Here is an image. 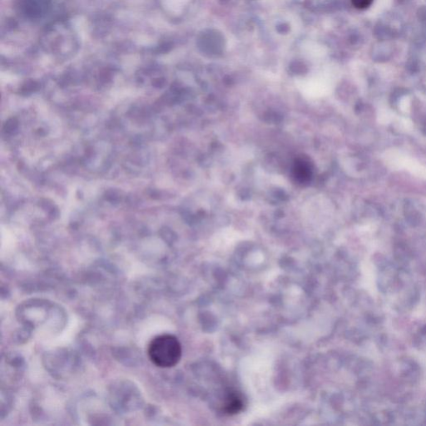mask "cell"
I'll return each instance as SVG.
<instances>
[{
	"label": "cell",
	"instance_id": "1",
	"mask_svg": "<svg viewBox=\"0 0 426 426\" xmlns=\"http://www.w3.org/2000/svg\"><path fill=\"white\" fill-rule=\"evenodd\" d=\"M181 345L178 339L169 334L156 336L148 345V357L159 368L175 367L181 359Z\"/></svg>",
	"mask_w": 426,
	"mask_h": 426
},
{
	"label": "cell",
	"instance_id": "3",
	"mask_svg": "<svg viewBox=\"0 0 426 426\" xmlns=\"http://www.w3.org/2000/svg\"><path fill=\"white\" fill-rule=\"evenodd\" d=\"M405 219L409 224L418 225L421 222V212L419 211L416 206L413 203H405Z\"/></svg>",
	"mask_w": 426,
	"mask_h": 426
},
{
	"label": "cell",
	"instance_id": "2",
	"mask_svg": "<svg viewBox=\"0 0 426 426\" xmlns=\"http://www.w3.org/2000/svg\"><path fill=\"white\" fill-rule=\"evenodd\" d=\"M245 405V400L240 392L236 390H227L222 399L221 409L223 414L234 415L238 414Z\"/></svg>",
	"mask_w": 426,
	"mask_h": 426
},
{
	"label": "cell",
	"instance_id": "5",
	"mask_svg": "<svg viewBox=\"0 0 426 426\" xmlns=\"http://www.w3.org/2000/svg\"><path fill=\"white\" fill-rule=\"evenodd\" d=\"M422 131L424 132V134L426 135V119L424 121L423 125H422Z\"/></svg>",
	"mask_w": 426,
	"mask_h": 426
},
{
	"label": "cell",
	"instance_id": "4",
	"mask_svg": "<svg viewBox=\"0 0 426 426\" xmlns=\"http://www.w3.org/2000/svg\"><path fill=\"white\" fill-rule=\"evenodd\" d=\"M353 5L359 10H366L372 5L373 0H351Z\"/></svg>",
	"mask_w": 426,
	"mask_h": 426
}]
</instances>
